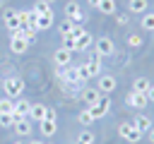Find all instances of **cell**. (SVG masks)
Listing matches in <instances>:
<instances>
[{
    "label": "cell",
    "instance_id": "obj_1",
    "mask_svg": "<svg viewBox=\"0 0 154 144\" xmlns=\"http://www.w3.org/2000/svg\"><path fill=\"white\" fill-rule=\"evenodd\" d=\"M2 91L7 98H19L24 91V79L22 77H5L2 79Z\"/></svg>",
    "mask_w": 154,
    "mask_h": 144
},
{
    "label": "cell",
    "instance_id": "obj_28",
    "mask_svg": "<svg viewBox=\"0 0 154 144\" xmlns=\"http://www.w3.org/2000/svg\"><path fill=\"white\" fill-rule=\"evenodd\" d=\"M77 120H79V125H84V127H87V125H91V122H94V115H91V113H89V108H87V110H79V113H77Z\"/></svg>",
    "mask_w": 154,
    "mask_h": 144
},
{
    "label": "cell",
    "instance_id": "obj_24",
    "mask_svg": "<svg viewBox=\"0 0 154 144\" xmlns=\"http://www.w3.org/2000/svg\"><path fill=\"white\" fill-rule=\"evenodd\" d=\"M94 132L91 130H82L79 134H77V144H94Z\"/></svg>",
    "mask_w": 154,
    "mask_h": 144
},
{
    "label": "cell",
    "instance_id": "obj_3",
    "mask_svg": "<svg viewBox=\"0 0 154 144\" xmlns=\"http://www.w3.org/2000/svg\"><path fill=\"white\" fill-rule=\"evenodd\" d=\"M94 50L101 55V58H108V55H116V43L108 38V36H99L94 41Z\"/></svg>",
    "mask_w": 154,
    "mask_h": 144
},
{
    "label": "cell",
    "instance_id": "obj_36",
    "mask_svg": "<svg viewBox=\"0 0 154 144\" xmlns=\"http://www.w3.org/2000/svg\"><path fill=\"white\" fill-rule=\"evenodd\" d=\"M87 2H89V7H99V2H101V0H87Z\"/></svg>",
    "mask_w": 154,
    "mask_h": 144
},
{
    "label": "cell",
    "instance_id": "obj_7",
    "mask_svg": "<svg viewBox=\"0 0 154 144\" xmlns=\"http://www.w3.org/2000/svg\"><path fill=\"white\" fill-rule=\"evenodd\" d=\"M96 89H99L103 96H108L111 91H116V77H113V74H103V72H101V74L96 77Z\"/></svg>",
    "mask_w": 154,
    "mask_h": 144
},
{
    "label": "cell",
    "instance_id": "obj_10",
    "mask_svg": "<svg viewBox=\"0 0 154 144\" xmlns=\"http://www.w3.org/2000/svg\"><path fill=\"white\" fill-rule=\"evenodd\" d=\"M55 74H58V79H63V82H67V84H79V82H77V67H72V65L60 67Z\"/></svg>",
    "mask_w": 154,
    "mask_h": 144
},
{
    "label": "cell",
    "instance_id": "obj_31",
    "mask_svg": "<svg viewBox=\"0 0 154 144\" xmlns=\"http://www.w3.org/2000/svg\"><path fill=\"white\" fill-rule=\"evenodd\" d=\"M12 125H14V115L12 113H0V127H10L12 130Z\"/></svg>",
    "mask_w": 154,
    "mask_h": 144
},
{
    "label": "cell",
    "instance_id": "obj_14",
    "mask_svg": "<svg viewBox=\"0 0 154 144\" xmlns=\"http://www.w3.org/2000/svg\"><path fill=\"white\" fill-rule=\"evenodd\" d=\"M10 50L17 53V55H22V53L29 50V41H24L22 36H10Z\"/></svg>",
    "mask_w": 154,
    "mask_h": 144
},
{
    "label": "cell",
    "instance_id": "obj_2",
    "mask_svg": "<svg viewBox=\"0 0 154 144\" xmlns=\"http://www.w3.org/2000/svg\"><path fill=\"white\" fill-rule=\"evenodd\" d=\"M118 134H120L125 142H130V144H137V142L144 137V134H142V132H140L130 120H125V122H120V125H118Z\"/></svg>",
    "mask_w": 154,
    "mask_h": 144
},
{
    "label": "cell",
    "instance_id": "obj_37",
    "mask_svg": "<svg viewBox=\"0 0 154 144\" xmlns=\"http://www.w3.org/2000/svg\"><path fill=\"white\" fill-rule=\"evenodd\" d=\"M29 144H46V142H41V139H31Z\"/></svg>",
    "mask_w": 154,
    "mask_h": 144
},
{
    "label": "cell",
    "instance_id": "obj_29",
    "mask_svg": "<svg viewBox=\"0 0 154 144\" xmlns=\"http://www.w3.org/2000/svg\"><path fill=\"white\" fill-rule=\"evenodd\" d=\"M14 110V98H0V113H12Z\"/></svg>",
    "mask_w": 154,
    "mask_h": 144
},
{
    "label": "cell",
    "instance_id": "obj_33",
    "mask_svg": "<svg viewBox=\"0 0 154 144\" xmlns=\"http://www.w3.org/2000/svg\"><path fill=\"white\" fill-rule=\"evenodd\" d=\"M116 22H118L120 26H125V24L130 22V14H116Z\"/></svg>",
    "mask_w": 154,
    "mask_h": 144
},
{
    "label": "cell",
    "instance_id": "obj_8",
    "mask_svg": "<svg viewBox=\"0 0 154 144\" xmlns=\"http://www.w3.org/2000/svg\"><path fill=\"white\" fill-rule=\"evenodd\" d=\"M125 103H128L130 108H137V110H144V108L149 106L147 94H137V91H130V94L125 96Z\"/></svg>",
    "mask_w": 154,
    "mask_h": 144
},
{
    "label": "cell",
    "instance_id": "obj_5",
    "mask_svg": "<svg viewBox=\"0 0 154 144\" xmlns=\"http://www.w3.org/2000/svg\"><path fill=\"white\" fill-rule=\"evenodd\" d=\"M89 113L94 115V120H101V118H106V115L111 113V98H108V96H101V98H99V103L89 106Z\"/></svg>",
    "mask_w": 154,
    "mask_h": 144
},
{
    "label": "cell",
    "instance_id": "obj_23",
    "mask_svg": "<svg viewBox=\"0 0 154 144\" xmlns=\"http://www.w3.org/2000/svg\"><path fill=\"white\" fill-rule=\"evenodd\" d=\"M60 41H63V46H60V48L77 53V38H75V36H60Z\"/></svg>",
    "mask_w": 154,
    "mask_h": 144
},
{
    "label": "cell",
    "instance_id": "obj_17",
    "mask_svg": "<svg viewBox=\"0 0 154 144\" xmlns=\"http://www.w3.org/2000/svg\"><path fill=\"white\" fill-rule=\"evenodd\" d=\"M130 122H132L142 134H147V130L152 127V120H149V115H144V113H137V115H135V120H130Z\"/></svg>",
    "mask_w": 154,
    "mask_h": 144
},
{
    "label": "cell",
    "instance_id": "obj_26",
    "mask_svg": "<svg viewBox=\"0 0 154 144\" xmlns=\"http://www.w3.org/2000/svg\"><path fill=\"white\" fill-rule=\"evenodd\" d=\"M142 29L144 31H154V12H144L142 14Z\"/></svg>",
    "mask_w": 154,
    "mask_h": 144
},
{
    "label": "cell",
    "instance_id": "obj_21",
    "mask_svg": "<svg viewBox=\"0 0 154 144\" xmlns=\"http://www.w3.org/2000/svg\"><path fill=\"white\" fill-rule=\"evenodd\" d=\"M149 86H152V82H149L147 77H137V79L132 82V91H137V94H147Z\"/></svg>",
    "mask_w": 154,
    "mask_h": 144
},
{
    "label": "cell",
    "instance_id": "obj_34",
    "mask_svg": "<svg viewBox=\"0 0 154 144\" xmlns=\"http://www.w3.org/2000/svg\"><path fill=\"white\" fill-rule=\"evenodd\" d=\"M147 101H149V103H154V86H149V89H147Z\"/></svg>",
    "mask_w": 154,
    "mask_h": 144
},
{
    "label": "cell",
    "instance_id": "obj_40",
    "mask_svg": "<svg viewBox=\"0 0 154 144\" xmlns=\"http://www.w3.org/2000/svg\"><path fill=\"white\" fill-rule=\"evenodd\" d=\"M0 2H2V0H0Z\"/></svg>",
    "mask_w": 154,
    "mask_h": 144
},
{
    "label": "cell",
    "instance_id": "obj_4",
    "mask_svg": "<svg viewBox=\"0 0 154 144\" xmlns=\"http://www.w3.org/2000/svg\"><path fill=\"white\" fill-rule=\"evenodd\" d=\"M63 14L67 17V19H72L75 24H82L84 19H87V14L82 12V7L75 2V0H70V2H65V10H63Z\"/></svg>",
    "mask_w": 154,
    "mask_h": 144
},
{
    "label": "cell",
    "instance_id": "obj_16",
    "mask_svg": "<svg viewBox=\"0 0 154 144\" xmlns=\"http://www.w3.org/2000/svg\"><path fill=\"white\" fill-rule=\"evenodd\" d=\"M53 60H55V65H58V67H67V65L72 62V50L58 48V50H55V55H53Z\"/></svg>",
    "mask_w": 154,
    "mask_h": 144
},
{
    "label": "cell",
    "instance_id": "obj_13",
    "mask_svg": "<svg viewBox=\"0 0 154 144\" xmlns=\"http://www.w3.org/2000/svg\"><path fill=\"white\" fill-rule=\"evenodd\" d=\"M46 110H48V106H43V103H31V110H29V120L38 125L41 120H46Z\"/></svg>",
    "mask_w": 154,
    "mask_h": 144
},
{
    "label": "cell",
    "instance_id": "obj_18",
    "mask_svg": "<svg viewBox=\"0 0 154 144\" xmlns=\"http://www.w3.org/2000/svg\"><path fill=\"white\" fill-rule=\"evenodd\" d=\"M12 130H14L19 137H26V134H31V120H29V118H22V120H17V122L12 125Z\"/></svg>",
    "mask_w": 154,
    "mask_h": 144
},
{
    "label": "cell",
    "instance_id": "obj_32",
    "mask_svg": "<svg viewBox=\"0 0 154 144\" xmlns=\"http://www.w3.org/2000/svg\"><path fill=\"white\" fill-rule=\"evenodd\" d=\"M128 46H130V48H140V46H142V36H140V34H130V36H128Z\"/></svg>",
    "mask_w": 154,
    "mask_h": 144
},
{
    "label": "cell",
    "instance_id": "obj_20",
    "mask_svg": "<svg viewBox=\"0 0 154 144\" xmlns=\"http://www.w3.org/2000/svg\"><path fill=\"white\" fill-rule=\"evenodd\" d=\"M91 46H94V38H91L89 31L82 34V36H77V53H79V50H87V48H91Z\"/></svg>",
    "mask_w": 154,
    "mask_h": 144
},
{
    "label": "cell",
    "instance_id": "obj_12",
    "mask_svg": "<svg viewBox=\"0 0 154 144\" xmlns=\"http://www.w3.org/2000/svg\"><path fill=\"white\" fill-rule=\"evenodd\" d=\"M53 22H55L53 12H48V14H36V24H34V29H36V31H48V29L53 26Z\"/></svg>",
    "mask_w": 154,
    "mask_h": 144
},
{
    "label": "cell",
    "instance_id": "obj_27",
    "mask_svg": "<svg viewBox=\"0 0 154 144\" xmlns=\"http://www.w3.org/2000/svg\"><path fill=\"white\" fill-rule=\"evenodd\" d=\"M31 10H34L36 14H48V12H53V10H51V5H48V2H43V0H36Z\"/></svg>",
    "mask_w": 154,
    "mask_h": 144
},
{
    "label": "cell",
    "instance_id": "obj_6",
    "mask_svg": "<svg viewBox=\"0 0 154 144\" xmlns=\"http://www.w3.org/2000/svg\"><path fill=\"white\" fill-rule=\"evenodd\" d=\"M2 22H5V26H7L10 34H14V31L22 29V24H19V14H17V10H12V7H7V10L2 12Z\"/></svg>",
    "mask_w": 154,
    "mask_h": 144
},
{
    "label": "cell",
    "instance_id": "obj_25",
    "mask_svg": "<svg viewBox=\"0 0 154 144\" xmlns=\"http://www.w3.org/2000/svg\"><path fill=\"white\" fill-rule=\"evenodd\" d=\"M96 10L103 12V14H113V12H116V0H101Z\"/></svg>",
    "mask_w": 154,
    "mask_h": 144
},
{
    "label": "cell",
    "instance_id": "obj_9",
    "mask_svg": "<svg viewBox=\"0 0 154 144\" xmlns=\"http://www.w3.org/2000/svg\"><path fill=\"white\" fill-rule=\"evenodd\" d=\"M87 70H89V77H99V74H101L103 65H101V55H99L96 50L89 55V60H87Z\"/></svg>",
    "mask_w": 154,
    "mask_h": 144
},
{
    "label": "cell",
    "instance_id": "obj_19",
    "mask_svg": "<svg viewBox=\"0 0 154 144\" xmlns=\"http://www.w3.org/2000/svg\"><path fill=\"white\" fill-rule=\"evenodd\" d=\"M147 0H128V12H132V14H144L147 12Z\"/></svg>",
    "mask_w": 154,
    "mask_h": 144
},
{
    "label": "cell",
    "instance_id": "obj_35",
    "mask_svg": "<svg viewBox=\"0 0 154 144\" xmlns=\"http://www.w3.org/2000/svg\"><path fill=\"white\" fill-rule=\"evenodd\" d=\"M147 139H149V142H152V144H154V125H152V127H149V130H147Z\"/></svg>",
    "mask_w": 154,
    "mask_h": 144
},
{
    "label": "cell",
    "instance_id": "obj_39",
    "mask_svg": "<svg viewBox=\"0 0 154 144\" xmlns=\"http://www.w3.org/2000/svg\"><path fill=\"white\" fill-rule=\"evenodd\" d=\"M14 144H22V142H14Z\"/></svg>",
    "mask_w": 154,
    "mask_h": 144
},
{
    "label": "cell",
    "instance_id": "obj_30",
    "mask_svg": "<svg viewBox=\"0 0 154 144\" xmlns=\"http://www.w3.org/2000/svg\"><path fill=\"white\" fill-rule=\"evenodd\" d=\"M87 79H91V77H89V70H87V62H84V65H77V82L82 84V82H87Z\"/></svg>",
    "mask_w": 154,
    "mask_h": 144
},
{
    "label": "cell",
    "instance_id": "obj_11",
    "mask_svg": "<svg viewBox=\"0 0 154 144\" xmlns=\"http://www.w3.org/2000/svg\"><path fill=\"white\" fill-rule=\"evenodd\" d=\"M79 96H82V101H84L87 106H94V103H99V98H101L103 94H101L99 89H94V86H84Z\"/></svg>",
    "mask_w": 154,
    "mask_h": 144
},
{
    "label": "cell",
    "instance_id": "obj_22",
    "mask_svg": "<svg viewBox=\"0 0 154 144\" xmlns=\"http://www.w3.org/2000/svg\"><path fill=\"white\" fill-rule=\"evenodd\" d=\"M72 29H75V22H72V19H67V17L58 24V34H60V36H70V34H72Z\"/></svg>",
    "mask_w": 154,
    "mask_h": 144
},
{
    "label": "cell",
    "instance_id": "obj_38",
    "mask_svg": "<svg viewBox=\"0 0 154 144\" xmlns=\"http://www.w3.org/2000/svg\"><path fill=\"white\" fill-rule=\"evenodd\" d=\"M43 2H48V5H53V2H55V0H43Z\"/></svg>",
    "mask_w": 154,
    "mask_h": 144
},
{
    "label": "cell",
    "instance_id": "obj_15",
    "mask_svg": "<svg viewBox=\"0 0 154 144\" xmlns=\"http://www.w3.org/2000/svg\"><path fill=\"white\" fill-rule=\"evenodd\" d=\"M38 132H41L43 137H53V134L58 132V120H51V118L41 120V122H38Z\"/></svg>",
    "mask_w": 154,
    "mask_h": 144
}]
</instances>
